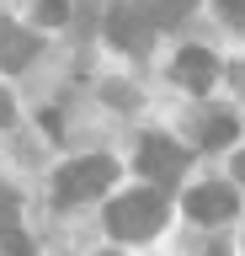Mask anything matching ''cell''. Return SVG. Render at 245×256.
Segmentation results:
<instances>
[{"label":"cell","instance_id":"5b68a950","mask_svg":"<svg viewBox=\"0 0 245 256\" xmlns=\"http://www.w3.org/2000/svg\"><path fill=\"white\" fill-rule=\"evenodd\" d=\"M187 214H192L197 224H224V219H235V187L208 182V187L187 192Z\"/></svg>","mask_w":245,"mask_h":256},{"label":"cell","instance_id":"7c38bea8","mask_svg":"<svg viewBox=\"0 0 245 256\" xmlns=\"http://www.w3.org/2000/svg\"><path fill=\"white\" fill-rule=\"evenodd\" d=\"M219 11H224V22L235 32H245V0H219Z\"/></svg>","mask_w":245,"mask_h":256},{"label":"cell","instance_id":"8992f818","mask_svg":"<svg viewBox=\"0 0 245 256\" xmlns=\"http://www.w3.org/2000/svg\"><path fill=\"white\" fill-rule=\"evenodd\" d=\"M32 54H37V38H32V32L0 22V70H11V75H16V70L32 64Z\"/></svg>","mask_w":245,"mask_h":256},{"label":"cell","instance_id":"277c9868","mask_svg":"<svg viewBox=\"0 0 245 256\" xmlns=\"http://www.w3.org/2000/svg\"><path fill=\"white\" fill-rule=\"evenodd\" d=\"M187 171V150L171 139H144L139 144V176H155V182H176V176Z\"/></svg>","mask_w":245,"mask_h":256},{"label":"cell","instance_id":"6da1fadb","mask_svg":"<svg viewBox=\"0 0 245 256\" xmlns=\"http://www.w3.org/2000/svg\"><path fill=\"white\" fill-rule=\"evenodd\" d=\"M160 224H165V198L155 187L123 192V198H112V208H107V230H112L117 240H149Z\"/></svg>","mask_w":245,"mask_h":256},{"label":"cell","instance_id":"ba28073f","mask_svg":"<svg viewBox=\"0 0 245 256\" xmlns=\"http://www.w3.org/2000/svg\"><path fill=\"white\" fill-rule=\"evenodd\" d=\"M192 6L197 0H149V16H155V27H176V22H187Z\"/></svg>","mask_w":245,"mask_h":256},{"label":"cell","instance_id":"52a82bcc","mask_svg":"<svg viewBox=\"0 0 245 256\" xmlns=\"http://www.w3.org/2000/svg\"><path fill=\"white\" fill-rule=\"evenodd\" d=\"M213 75H219V64H213L208 48H181V59H176V80L187 86V91H208Z\"/></svg>","mask_w":245,"mask_h":256},{"label":"cell","instance_id":"9c48e42d","mask_svg":"<svg viewBox=\"0 0 245 256\" xmlns=\"http://www.w3.org/2000/svg\"><path fill=\"white\" fill-rule=\"evenodd\" d=\"M235 139V118H208V128H203V150H224V144Z\"/></svg>","mask_w":245,"mask_h":256},{"label":"cell","instance_id":"8fae6325","mask_svg":"<svg viewBox=\"0 0 245 256\" xmlns=\"http://www.w3.org/2000/svg\"><path fill=\"white\" fill-rule=\"evenodd\" d=\"M69 16V0H37V22H48V27H59Z\"/></svg>","mask_w":245,"mask_h":256},{"label":"cell","instance_id":"4fadbf2b","mask_svg":"<svg viewBox=\"0 0 245 256\" xmlns=\"http://www.w3.org/2000/svg\"><path fill=\"white\" fill-rule=\"evenodd\" d=\"M5 123H11V96L0 91V128H5Z\"/></svg>","mask_w":245,"mask_h":256},{"label":"cell","instance_id":"3957f363","mask_svg":"<svg viewBox=\"0 0 245 256\" xmlns=\"http://www.w3.org/2000/svg\"><path fill=\"white\" fill-rule=\"evenodd\" d=\"M107 38L128 54H144L155 43V16H149V0H112L107 11Z\"/></svg>","mask_w":245,"mask_h":256},{"label":"cell","instance_id":"5bb4252c","mask_svg":"<svg viewBox=\"0 0 245 256\" xmlns=\"http://www.w3.org/2000/svg\"><path fill=\"white\" fill-rule=\"evenodd\" d=\"M235 176H240V182H245V155H240V166H235Z\"/></svg>","mask_w":245,"mask_h":256},{"label":"cell","instance_id":"7a4b0ae2","mask_svg":"<svg viewBox=\"0 0 245 256\" xmlns=\"http://www.w3.org/2000/svg\"><path fill=\"white\" fill-rule=\"evenodd\" d=\"M117 166L107 155H85V160H69L64 171L53 176V203H85V198H101L112 187Z\"/></svg>","mask_w":245,"mask_h":256},{"label":"cell","instance_id":"30bf717a","mask_svg":"<svg viewBox=\"0 0 245 256\" xmlns=\"http://www.w3.org/2000/svg\"><path fill=\"white\" fill-rule=\"evenodd\" d=\"M0 251H5V256H32V240L11 224V230H0Z\"/></svg>","mask_w":245,"mask_h":256}]
</instances>
